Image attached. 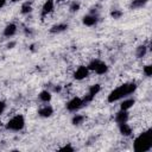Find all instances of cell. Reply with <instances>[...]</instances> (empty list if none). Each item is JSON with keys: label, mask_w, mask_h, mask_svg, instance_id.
<instances>
[{"label": "cell", "mask_w": 152, "mask_h": 152, "mask_svg": "<svg viewBox=\"0 0 152 152\" xmlns=\"http://www.w3.org/2000/svg\"><path fill=\"white\" fill-rule=\"evenodd\" d=\"M138 86L137 83L134 82H127V83H124L119 87H116L115 89H113L108 96H107V101L109 103H114V102H118V101H121L122 99L127 97V96H131L132 94L135 93Z\"/></svg>", "instance_id": "6da1fadb"}, {"label": "cell", "mask_w": 152, "mask_h": 152, "mask_svg": "<svg viewBox=\"0 0 152 152\" xmlns=\"http://www.w3.org/2000/svg\"><path fill=\"white\" fill-rule=\"evenodd\" d=\"M152 148V128L141 132L133 141V150L135 152H148Z\"/></svg>", "instance_id": "7a4b0ae2"}, {"label": "cell", "mask_w": 152, "mask_h": 152, "mask_svg": "<svg viewBox=\"0 0 152 152\" xmlns=\"http://www.w3.org/2000/svg\"><path fill=\"white\" fill-rule=\"evenodd\" d=\"M87 68L89 69V71H93L95 72L96 75H104L108 72L109 70V66L106 62L99 59V58H93L88 64H87Z\"/></svg>", "instance_id": "3957f363"}, {"label": "cell", "mask_w": 152, "mask_h": 152, "mask_svg": "<svg viewBox=\"0 0 152 152\" xmlns=\"http://www.w3.org/2000/svg\"><path fill=\"white\" fill-rule=\"evenodd\" d=\"M25 127V118L21 114H15L6 122V129L12 132H20Z\"/></svg>", "instance_id": "277c9868"}, {"label": "cell", "mask_w": 152, "mask_h": 152, "mask_svg": "<svg viewBox=\"0 0 152 152\" xmlns=\"http://www.w3.org/2000/svg\"><path fill=\"white\" fill-rule=\"evenodd\" d=\"M86 106V102L83 100V97H78V96H74L71 97L66 103H65V108L68 112L71 113H76L78 112L81 108H83Z\"/></svg>", "instance_id": "5b68a950"}, {"label": "cell", "mask_w": 152, "mask_h": 152, "mask_svg": "<svg viewBox=\"0 0 152 152\" xmlns=\"http://www.w3.org/2000/svg\"><path fill=\"white\" fill-rule=\"evenodd\" d=\"M100 91H101V86H100L99 83L91 84V86L89 87V89H88L87 95H84V97H83V100H84L86 104H87V103H89V102H91V101L95 99V96H96Z\"/></svg>", "instance_id": "8992f818"}, {"label": "cell", "mask_w": 152, "mask_h": 152, "mask_svg": "<svg viewBox=\"0 0 152 152\" xmlns=\"http://www.w3.org/2000/svg\"><path fill=\"white\" fill-rule=\"evenodd\" d=\"M89 74H90V71L87 68V65H80V66L76 68V70L74 71L72 76H74V78L76 81H82V80L87 78L89 76Z\"/></svg>", "instance_id": "52a82bcc"}, {"label": "cell", "mask_w": 152, "mask_h": 152, "mask_svg": "<svg viewBox=\"0 0 152 152\" xmlns=\"http://www.w3.org/2000/svg\"><path fill=\"white\" fill-rule=\"evenodd\" d=\"M82 23H83V25H86V26H88V27L95 26V25L99 23V15H97V13L90 12V13L86 14V15L82 18Z\"/></svg>", "instance_id": "ba28073f"}, {"label": "cell", "mask_w": 152, "mask_h": 152, "mask_svg": "<svg viewBox=\"0 0 152 152\" xmlns=\"http://www.w3.org/2000/svg\"><path fill=\"white\" fill-rule=\"evenodd\" d=\"M55 10V1L53 0H46L42 6V18L49 15Z\"/></svg>", "instance_id": "9c48e42d"}, {"label": "cell", "mask_w": 152, "mask_h": 152, "mask_svg": "<svg viewBox=\"0 0 152 152\" xmlns=\"http://www.w3.org/2000/svg\"><path fill=\"white\" fill-rule=\"evenodd\" d=\"M52 114H53V108L51 104L45 103L38 109V115L40 118H50V116H52Z\"/></svg>", "instance_id": "30bf717a"}, {"label": "cell", "mask_w": 152, "mask_h": 152, "mask_svg": "<svg viewBox=\"0 0 152 152\" xmlns=\"http://www.w3.org/2000/svg\"><path fill=\"white\" fill-rule=\"evenodd\" d=\"M128 119H129V113L128 110H122L120 109L115 116H114V121L119 125V124H124V122H128Z\"/></svg>", "instance_id": "8fae6325"}, {"label": "cell", "mask_w": 152, "mask_h": 152, "mask_svg": "<svg viewBox=\"0 0 152 152\" xmlns=\"http://www.w3.org/2000/svg\"><path fill=\"white\" fill-rule=\"evenodd\" d=\"M17 31H18V26H17L14 23H10V24H7V25L5 26L2 34H4V37H6V38H11V37H13V36L17 33Z\"/></svg>", "instance_id": "7c38bea8"}, {"label": "cell", "mask_w": 152, "mask_h": 152, "mask_svg": "<svg viewBox=\"0 0 152 152\" xmlns=\"http://www.w3.org/2000/svg\"><path fill=\"white\" fill-rule=\"evenodd\" d=\"M69 25L66 23H58V24H55L50 27V33L52 34H58V33H62V32H65L68 30Z\"/></svg>", "instance_id": "4fadbf2b"}, {"label": "cell", "mask_w": 152, "mask_h": 152, "mask_svg": "<svg viewBox=\"0 0 152 152\" xmlns=\"http://www.w3.org/2000/svg\"><path fill=\"white\" fill-rule=\"evenodd\" d=\"M135 104V100L131 96H127L125 99L121 100V103H120V109L122 110H129Z\"/></svg>", "instance_id": "5bb4252c"}, {"label": "cell", "mask_w": 152, "mask_h": 152, "mask_svg": "<svg viewBox=\"0 0 152 152\" xmlns=\"http://www.w3.org/2000/svg\"><path fill=\"white\" fill-rule=\"evenodd\" d=\"M118 126H119V132H120L121 135H124V137H131L132 135L133 129H132L129 124L124 122V124H119Z\"/></svg>", "instance_id": "9a60e30c"}, {"label": "cell", "mask_w": 152, "mask_h": 152, "mask_svg": "<svg viewBox=\"0 0 152 152\" xmlns=\"http://www.w3.org/2000/svg\"><path fill=\"white\" fill-rule=\"evenodd\" d=\"M38 97H39V100H40L43 103H49V102L51 101V99H52V94H51L50 90L44 89V90H42V91L38 94Z\"/></svg>", "instance_id": "2e32d148"}, {"label": "cell", "mask_w": 152, "mask_h": 152, "mask_svg": "<svg viewBox=\"0 0 152 152\" xmlns=\"http://www.w3.org/2000/svg\"><path fill=\"white\" fill-rule=\"evenodd\" d=\"M147 52H148V46L145 45V44H142V45H139V46L137 48V50H135V56H137V58H144V57L147 55Z\"/></svg>", "instance_id": "e0dca14e"}, {"label": "cell", "mask_w": 152, "mask_h": 152, "mask_svg": "<svg viewBox=\"0 0 152 152\" xmlns=\"http://www.w3.org/2000/svg\"><path fill=\"white\" fill-rule=\"evenodd\" d=\"M150 0H132L131 2V8L133 10H138V8H142L148 4Z\"/></svg>", "instance_id": "ac0fdd59"}, {"label": "cell", "mask_w": 152, "mask_h": 152, "mask_svg": "<svg viewBox=\"0 0 152 152\" xmlns=\"http://www.w3.org/2000/svg\"><path fill=\"white\" fill-rule=\"evenodd\" d=\"M84 120H86V116L84 115H82V114H75L72 116V119H71V124L74 126H80V125H82L84 122Z\"/></svg>", "instance_id": "d6986e66"}, {"label": "cell", "mask_w": 152, "mask_h": 152, "mask_svg": "<svg viewBox=\"0 0 152 152\" xmlns=\"http://www.w3.org/2000/svg\"><path fill=\"white\" fill-rule=\"evenodd\" d=\"M32 5H31V2H28V1H26V2H24L23 5H21V7H20V12H21V14H30L31 12H32Z\"/></svg>", "instance_id": "ffe728a7"}, {"label": "cell", "mask_w": 152, "mask_h": 152, "mask_svg": "<svg viewBox=\"0 0 152 152\" xmlns=\"http://www.w3.org/2000/svg\"><path fill=\"white\" fill-rule=\"evenodd\" d=\"M80 8H81V4H80L78 1H72V2L70 4V6H69V11H70L71 13H75V12H77V11H80Z\"/></svg>", "instance_id": "44dd1931"}, {"label": "cell", "mask_w": 152, "mask_h": 152, "mask_svg": "<svg viewBox=\"0 0 152 152\" xmlns=\"http://www.w3.org/2000/svg\"><path fill=\"white\" fill-rule=\"evenodd\" d=\"M142 72L146 77H151L152 76V65L151 64H146L142 66Z\"/></svg>", "instance_id": "7402d4cb"}, {"label": "cell", "mask_w": 152, "mask_h": 152, "mask_svg": "<svg viewBox=\"0 0 152 152\" xmlns=\"http://www.w3.org/2000/svg\"><path fill=\"white\" fill-rule=\"evenodd\" d=\"M122 15H124V13H122V11H120V10H113V11L110 12V17H112L113 19H115V20L120 19Z\"/></svg>", "instance_id": "603a6c76"}, {"label": "cell", "mask_w": 152, "mask_h": 152, "mask_svg": "<svg viewBox=\"0 0 152 152\" xmlns=\"http://www.w3.org/2000/svg\"><path fill=\"white\" fill-rule=\"evenodd\" d=\"M59 150H61V151H70V152H71V151H74L75 148H74V147H72V146H71L70 144H66V145L62 146V147H61Z\"/></svg>", "instance_id": "cb8c5ba5"}, {"label": "cell", "mask_w": 152, "mask_h": 152, "mask_svg": "<svg viewBox=\"0 0 152 152\" xmlns=\"http://www.w3.org/2000/svg\"><path fill=\"white\" fill-rule=\"evenodd\" d=\"M5 109H6V102L2 101V100H0V118H1V115L4 114Z\"/></svg>", "instance_id": "d4e9b609"}, {"label": "cell", "mask_w": 152, "mask_h": 152, "mask_svg": "<svg viewBox=\"0 0 152 152\" xmlns=\"http://www.w3.org/2000/svg\"><path fill=\"white\" fill-rule=\"evenodd\" d=\"M15 44H17L15 42H10V43H8L6 46H7V49H13V48L15 46Z\"/></svg>", "instance_id": "484cf974"}, {"label": "cell", "mask_w": 152, "mask_h": 152, "mask_svg": "<svg viewBox=\"0 0 152 152\" xmlns=\"http://www.w3.org/2000/svg\"><path fill=\"white\" fill-rule=\"evenodd\" d=\"M62 90V87L61 86H57V87H53V91L55 93H59Z\"/></svg>", "instance_id": "4316f807"}, {"label": "cell", "mask_w": 152, "mask_h": 152, "mask_svg": "<svg viewBox=\"0 0 152 152\" xmlns=\"http://www.w3.org/2000/svg\"><path fill=\"white\" fill-rule=\"evenodd\" d=\"M6 1H7V0H0V10L6 5Z\"/></svg>", "instance_id": "83f0119b"}, {"label": "cell", "mask_w": 152, "mask_h": 152, "mask_svg": "<svg viewBox=\"0 0 152 152\" xmlns=\"http://www.w3.org/2000/svg\"><path fill=\"white\" fill-rule=\"evenodd\" d=\"M7 1H11V2H18V1H20V0H7Z\"/></svg>", "instance_id": "f1b7e54d"}, {"label": "cell", "mask_w": 152, "mask_h": 152, "mask_svg": "<svg viewBox=\"0 0 152 152\" xmlns=\"http://www.w3.org/2000/svg\"><path fill=\"white\" fill-rule=\"evenodd\" d=\"M53 1H55V2H63L64 0H53Z\"/></svg>", "instance_id": "f546056e"}]
</instances>
